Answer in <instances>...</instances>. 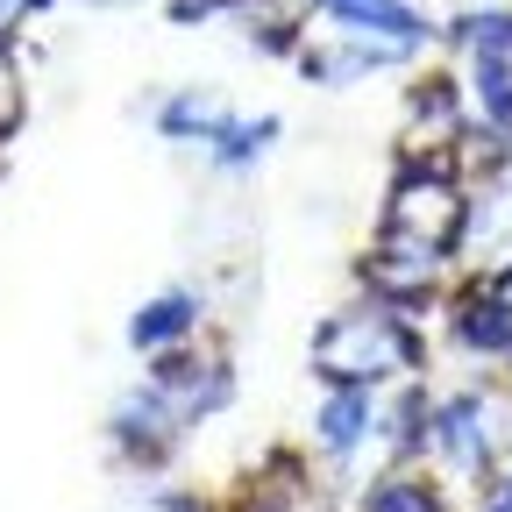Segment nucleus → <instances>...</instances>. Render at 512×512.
<instances>
[{
  "label": "nucleus",
  "mask_w": 512,
  "mask_h": 512,
  "mask_svg": "<svg viewBox=\"0 0 512 512\" xmlns=\"http://www.w3.org/2000/svg\"><path fill=\"white\" fill-rule=\"evenodd\" d=\"M420 363V335L399 328L392 313H335L328 328L313 335V370L328 384H370L377 377H399Z\"/></svg>",
  "instance_id": "nucleus-1"
},
{
  "label": "nucleus",
  "mask_w": 512,
  "mask_h": 512,
  "mask_svg": "<svg viewBox=\"0 0 512 512\" xmlns=\"http://www.w3.org/2000/svg\"><path fill=\"white\" fill-rule=\"evenodd\" d=\"M384 228L392 235H413L427 249H456L463 235V200H456V185H448L441 171H406L392 185V200H384Z\"/></svg>",
  "instance_id": "nucleus-2"
},
{
  "label": "nucleus",
  "mask_w": 512,
  "mask_h": 512,
  "mask_svg": "<svg viewBox=\"0 0 512 512\" xmlns=\"http://www.w3.org/2000/svg\"><path fill=\"white\" fill-rule=\"evenodd\" d=\"M335 29L356 36V43H392V50H413L427 36V22L413 8H399V0H335Z\"/></svg>",
  "instance_id": "nucleus-3"
},
{
  "label": "nucleus",
  "mask_w": 512,
  "mask_h": 512,
  "mask_svg": "<svg viewBox=\"0 0 512 512\" xmlns=\"http://www.w3.org/2000/svg\"><path fill=\"white\" fill-rule=\"evenodd\" d=\"M484 399H448L441 413H434V448L448 463H463V470H477L491 448H498V434H484Z\"/></svg>",
  "instance_id": "nucleus-4"
},
{
  "label": "nucleus",
  "mask_w": 512,
  "mask_h": 512,
  "mask_svg": "<svg viewBox=\"0 0 512 512\" xmlns=\"http://www.w3.org/2000/svg\"><path fill=\"white\" fill-rule=\"evenodd\" d=\"M434 271H441V249H427V242H413V235H392V228H384V249L370 256V278H377L384 292L434 285Z\"/></svg>",
  "instance_id": "nucleus-5"
},
{
  "label": "nucleus",
  "mask_w": 512,
  "mask_h": 512,
  "mask_svg": "<svg viewBox=\"0 0 512 512\" xmlns=\"http://www.w3.org/2000/svg\"><path fill=\"white\" fill-rule=\"evenodd\" d=\"M456 335L470 342V349H512V299L505 292H470L463 299V313H456Z\"/></svg>",
  "instance_id": "nucleus-6"
},
{
  "label": "nucleus",
  "mask_w": 512,
  "mask_h": 512,
  "mask_svg": "<svg viewBox=\"0 0 512 512\" xmlns=\"http://www.w3.org/2000/svg\"><path fill=\"white\" fill-rule=\"evenodd\" d=\"M192 320H200V299H185V292H171V299H150L136 320H128V342H136V349H164V342L192 335Z\"/></svg>",
  "instance_id": "nucleus-7"
},
{
  "label": "nucleus",
  "mask_w": 512,
  "mask_h": 512,
  "mask_svg": "<svg viewBox=\"0 0 512 512\" xmlns=\"http://www.w3.org/2000/svg\"><path fill=\"white\" fill-rule=\"evenodd\" d=\"M370 392H363V384H342V392L328 399V406H320V420H313V434L320 441H328V448H356L363 434H370Z\"/></svg>",
  "instance_id": "nucleus-8"
},
{
  "label": "nucleus",
  "mask_w": 512,
  "mask_h": 512,
  "mask_svg": "<svg viewBox=\"0 0 512 512\" xmlns=\"http://www.w3.org/2000/svg\"><path fill=\"white\" fill-rule=\"evenodd\" d=\"M448 36L470 43L477 72H512V15H470V22H456Z\"/></svg>",
  "instance_id": "nucleus-9"
},
{
  "label": "nucleus",
  "mask_w": 512,
  "mask_h": 512,
  "mask_svg": "<svg viewBox=\"0 0 512 512\" xmlns=\"http://www.w3.org/2000/svg\"><path fill=\"white\" fill-rule=\"evenodd\" d=\"M221 100L214 93H185V100H171L164 107V136H221Z\"/></svg>",
  "instance_id": "nucleus-10"
},
{
  "label": "nucleus",
  "mask_w": 512,
  "mask_h": 512,
  "mask_svg": "<svg viewBox=\"0 0 512 512\" xmlns=\"http://www.w3.org/2000/svg\"><path fill=\"white\" fill-rule=\"evenodd\" d=\"M363 512H441V505H434V491H427V484L392 477V484H377V491L363 498Z\"/></svg>",
  "instance_id": "nucleus-11"
},
{
  "label": "nucleus",
  "mask_w": 512,
  "mask_h": 512,
  "mask_svg": "<svg viewBox=\"0 0 512 512\" xmlns=\"http://www.w3.org/2000/svg\"><path fill=\"white\" fill-rule=\"evenodd\" d=\"M271 136H278V121H228L214 143H221V164H249V157L264 150Z\"/></svg>",
  "instance_id": "nucleus-12"
},
{
  "label": "nucleus",
  "mask_w": 512,
  "mask_h": 512,
  "mask_svg": "<svg viewBox=\"0 0 512 512\" xmlns=\"http://www.w3.org/2000/svg\"><path fill=\"white\" fill-rule=\"evenodd\" d=\"M15 114H22V93H15V72H8V57H0V136L15 128Z\"/></svg>",
  "instance_id": "nucleus-13"
},
{
  "label": "nucleus",
  "mask_w": 512,
  "mask_h": 512,
  "mask_svg": "<svg viewBox=\"0 0 512 512\" xmlns=\"http://www.w3.org/2000/svg\"><path fill=\"white\" fill-rule=\"evenodd\" d=\"M29 8H43V0H0V29H15Z\"/></svg>",
  "instance_id": "nucleus-14"
},
{
  "label": "nucleus",
  "mask_w": 512,
  "mask_h": 512,
  "mask_svg": "<svg viewBox=\"0 0 512 512\" xmlns=\"http://www.w3.org/2000/svg\"><path fill=\"white\" fill-rule=\"evenodd\" d=\"M484 512H512V477H505V491H498V498H484Z\"/></svg>",
  "instance_id": "nucleus-15"
},
{
  "label": "nucleus",
  "mask_w": 512,
  "mask_h": 512,
  "mask_svg": "<svg viewBox=\"0 0 512 512\" xmlns=\"http://www.w3.org/2000/svg\"><path fill=\"white\" fill-rule=\"evenodd\" d=\"M320 8H335V0H320Z\"/></svg>",
  "instance_id": "nucleus-16"
}]
</instances>
